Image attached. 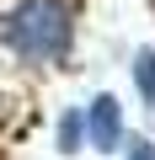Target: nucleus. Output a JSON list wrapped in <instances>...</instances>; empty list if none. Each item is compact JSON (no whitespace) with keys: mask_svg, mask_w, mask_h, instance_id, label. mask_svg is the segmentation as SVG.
<instances>
[{"mask_svg":"<svg viewBox=\"0 0 155 160\" xmlns=\"http://www.w3.org/2000/svg\"><path fill=\"white\" fill-rule=\"evenodd\" d=\"M134 91H139V102L155 112V48H139V53H134Z\"/></svg>","mask_w":155,"mask_h":160,"instance_id":"obj_3","label":"nucleus"},{"mask_svg":"<svg viewBox=\"0 0 155 160\" xmlns=\"http://www.w3.org/2000/svg\"><path fill=\"white\" fill-rule=\"evenodd\" d=\"M123 139H128V128H123V102H118L112 91H102V96L86 107V144L102 149V155H112Z\"/></svg>","mask_w":155,"mask_h":160,"instance_id":"obj_2","label":"nucleus"},{"mask_svg":"<svg viewBox=\"0 0 155 160\" xmlns=\"http://www.w3.org/2000/svg\"><path fill=\"white\" fill-rule=\"evenodd\" d=\"M80 144H86V112H64V118H59V149L75 155Z\"/></svg>","mask_w":155,"mask_h":160,"instance_id":"obj_4","label":"nucleus"},{"mask_svg":"<svg viewBox=\"0 0 155 160\" xmlns=\"http://www.w3.org/2000/svg\"><path fill=\"white\" fill-rule=\"evenodd\" d=\"M128 144V160H155V139H123Z\"/></svg>","mask_w":155,"mask_h":160,"instance_id":"obj_5","label":"nucleus"},{"mask_svg":"<svg viewBox=\"0 0 155 160\" xmlns=\"http://www.w3.org/2000/svg\"><path fill=\"white\" fill-rule=\"evenodd\" d=\"M0 38L22 64H64L75 53V11L70 0H16L0 22Z\"/></svg>","mask_w":155,"mask_h":160,"instance_id":"obj_1","label":"nucleus"}]
</instances>
